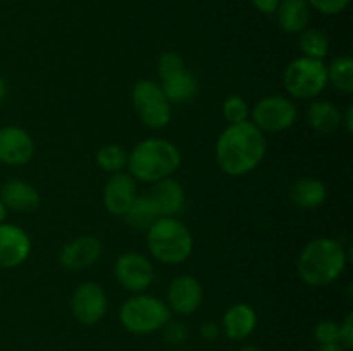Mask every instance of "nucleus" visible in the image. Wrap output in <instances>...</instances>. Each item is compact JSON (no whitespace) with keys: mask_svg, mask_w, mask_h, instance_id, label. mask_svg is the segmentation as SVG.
<instances>
[{"mask_svg":"<svg viewBox=\"0 0 353 351\" xmlns=\"http://www.w3.org/2000/svg\"><path fill=\"white\" fill-rule=\"evenodd\" d=\"M268 141L250 120L228 124L216 141V162L221 171L233 178L250 174L264 160Z\"/></svg>","mask_w":353,"mask_h":351,"instance_id":"obj_1","label":"nucleus"},{"mask_svg":"<svg viewBox=\"0 0 353 351\" xmlns=\"http://www.w3.org/2000/svg\"><path fill=\"white\" fill-rule=\"evenodd\" d=\"M350 262V251L333 237H317L307 243L296 262L300 279L312 288L330 286L340 277Z\"/></svg>","mask_w":353,"mask_h":351,"instance_id":"obj_2","label":"nucleus"},{"mask_svg":"<svg viewBox=\"0 0 353 351\" xmlns=\"http://www.w3.org/2000/svg\"><path fill=\"white\" fill-rule=\"evenodd\" d=\"M181 165V151L164 138H147L128 153L130 176L134 181L154 182L171 178Z\"/></svg>","mask_w":353,"mask_h":351,"instance_id":"obj_3","label":"nucleus"},{"mask_svg":"<svg viewBox=\"0 0 353 351\" xmlns=\"http://www.w3.org/2000/svg\"><path fill=\"white\" fill-rule=\"evenodd\" d=\"M147 246L161 264L179 265L192 255L193 236L176 217H159L147 231Z\"/></svg>","mask_w":353,"mask_h":351,"instance_id":"obj_4","label":"nucleus"},{"mask_svg":"<svg viewBox=\"0 0 353 351\" xmlns=\"http://www.w3.org/2000/svg\"><path fill=\"white\" fill-rule=\"evenodd\" d=\"M171 319L165 301L159 299L157 296L137 292L123 303L119 312L121 326L131 334L137 336H147L161 330L165 322Z\"/></svg>","mask_w":353,"mask_h":351,"instance_id":"obj_5","label":"nucleus"},{"mask_svg":"<svg viewBox=\"0 0 353 351\" xmlns=\"http://www.w3.org/2000/svg\"><path fill=\"white\" fill-rule=\"evenodd\" d=\"M283 86L286 93L299 100H312L327 86V71L324 61L296 57L283 72Z\"/></svg>","mask_w":353,"mask_h":351,"instance_id":"obj_6","label":"nucleus"},{"mask_svg":"<svg viewBox=\"0 0 353 351\" xmlns=\"http://www.w3.org/2000/svg\"><path fill=\"white\" fill-rule=\"evenodd\" d=\"M133 109L138 119L148 129H162L171 123L172 103L157 81L140 79L131 92Z\"/></svg>","mask_w":353,"mask_h":351,"instance_id":"obj_7","label":"nucleus"},{"mask_svg":"<svg viewBox=\"0 0 353 351\" xmlns=\"http://www.w3.org/2000/svg\"><path fill=\"white\" fill-rule=\"evenodd\" d=\"M296 107L290 98L283 95L264 96L250 110V117L262 133H281L295 124Z\"/></svg>","mask_w":353,"mask_h":351,"instance_id":"obj_8","label":"nucleus"},{"mask_svg":"<svg viewBox=\"0 0 353 351\" xmlns=\"http://www.w3.org/2000/svg\"><path fill=\"white\" fill-rule=\"evenodd\" d=\"M114 275L126 291L134 292V295L147 291L155 279L152 262L137 251H126L117 258L114 264Z\"/></svg>","mask_w":353,"mask_h":351,"instance_id":"obj_9","label":"nucleus"},{"mask_svg":"<svg viewBox=\"0 0 353 351\" xmlns=\"http://www.w3.org/2000/svg\"><path fill=\"white\" fill-rule=\"evenodd\" d=\"M71 313L83 326H95L103 319L107 312L105 289L97 282H83L74 289L71 296Z\"/></svg>","mask_w":353,"mask_h":351,"instance_id":"obj_10","label":"nucleus"},{"mask_svg":"<svg viewBox=\"0 0 353 351\" xmlns=\"http://www.w3.org/2000/svg\"><path fill=\"white\" fill-rule=\"evenodd\" d=\"M203 299L202 284L196 277L188 274L178 275L172 279L168 288V305L169 312H174L178 315L186 317L193 315L200 308Z\"/></svg>","mask_w":353,"mask_h":351,"instance_id":"obj_11","label":"nucleus"},{"mask_svg":"<svg viewBox=\"0 0 353 351\" xmlns=\"http://www.w3.org/2000/svg\"><path fill=\"white\" fill-rule=\"evenodd\" d=\"M34 155V141L26 129L6 126L0 129V162L9 167L26 165Z\"/></svg>","mask_w":353,"mask_h":351,"instance_id":"obj_12","label":"nucleus"},{"mask_svg":"<svg viewBox=\"0 0 353 351\" xmlns=\"http://www.w3.org/2000/svg\"><path fill=\"white\" fill-rule=\"evenodd\" d=\"M103 253V244L95 236H79L62 246L59 262L69 272L83 270L92 267L100 260Z\"/></svg>","mask_w":353,"mask_h":351,"instance_id":"obj_13","label":"nucleus"},{"mask_svg":"<svg viewBox=\"0 0 353 351\" xmlns=\"http://www.w3.org/2000/svg\"><path fill=\"white\" fill-rule=\"evenodd\" d=\"M31 253V240L23 227L0 224V268L19 267Z\"/></svg>","mask_w":353,"mask_h":351,"instance_id":"obj_14","label":"nucleus"},{"mask_svg":"<svg viewBox=\"0 0 353 351\" xmlns=\"http://www.w3.org/2000/svg\"><path fill=\"white\" fill-rule=\"evenodd\" d=\"M137 198V181L126 172H116L110 176L103 188V206L110 215L123 217Z\"/></svg>","mask_w":353,"mask_h":351,"instance_id":"obj_15","label":"nucleus"},{"mask_svg":"<svg viewBox=\"0 0 353 351\" xmlns=\"http://www.w3.org/2000/svg\"><path fill=\"white\" fill-rule=\"evenodd\" d=\"M148 196H150L152 203L155 205L161 217H176L185 209V188L181 186V182L172 178H165L162 181L154 182Z\"/></svg>","mask_w":353,"mask_h":351,"instance_id":"obj_16","label":"nucleus"},{"mask_svg":"<svg viewBox=\"0 0 353 351\" xmlns=\"http://www.w3.org/2000/svg\"><path fill=\"white\" fill-rule=\"evenodd\" d=\"M257 327V313L247 303H236L224 312L221 330L231 341H243L252 336Z\"/></svg>","mask_w":353,"mask_h":351,"instance_id":"obj_17","label":"nucleus"},{"mask_svg":"<svg viewBox=\"0 0 353 351\" xmlns=\"http://www.w3.org/2000/svg\"><path fill=\"white\" fill-rule=\"evenodd\" d=\"M0 200L7 210L14 212H33L40 205V193L33 184L21 179H9L0 188Z\"/></svg>","mask_w":353,"mask_h":351,"instance_id":"obj_18","label":"nucleus"},{"mask_svg":"<svg viewBox=\"0 0 353 351\" xmlns=\"http://www.w3.org/2000/svg\"><path fill=\"white\" fill-rule=\"evenodd\" d=\"M159 85L164 89L165 96H168V100L172 105L190 102L199 93V79H196V76L192 71L186 69V65L162 76Z\"/></svg>","mask_w":353,"mask_h":351,"instance_id":"obj_19","label":"nucleus"},{"mask_svg":"<svg viewBox=\"0 0 353 351\" xmlns=\"http://www.w3.org/2000/svg\"><path fill=\"white\" fill-rule=\"evenodd\" d=\"M310 14L312 9L307 0H281L276 10L279 28L290 34L302 33L309 26Z\"/></svg>","mask_w":353,"mask_h":351,"instance_id":"obj_20","label":"nucleus"},{"mask_svg":"<svg viewBox=\"0 0 353 351\" xmlns=\"http://www.w3.org/2000/svg\"><path fill=\"white\" fill-rule=\"evenodd\" d=\"M327 198V188L321 179L300 178L290 189V200L293 205L303 210L319 209Z\"/></svg>","mask_w":353,"mask_h":351,"instance_id":"obj_21","label":"nucleus"},{"mask_svg":"<svg viewBox=\"0 0 353 351\" xmlns=\"http://www.w3.org/2000/svg\"><path fill=\"white\" fill-rule=\"evenodd\" d=\"M341 116L336 105L327 100H317L307 110V120L309 126L319 134H333L340 129L341 126Z\"/></svg>","mask_w":353,"mask_h":351,"instance_id":"obj_22","label":"nucleus"},{"mask_svg":"<svg viewBox=\"0 0 353 351\" xmlns=\"http://www.w3.org/2000/svg\"><path fill=\"white\" fill-rule=\"evenodd\" d=\"M124 220L128 222V226H131L137 231H145L147 233L148 227L159 219V212L155 209V205L152 203L150 196L141 195L134 198V202L131 203V206L128 209V212L124 213Z\"/></svg>","mask_w":353,"mask_h":351,"instance_id":"obj_23","label":"nucleus"},{"mask_svg":"<svg viewBox=\"0 0 353 351\" xmlns=\"http://www.w3.org/2000/svg\"><path fill=\"white\" fill-rule=\"evenodd\" d=\"M327 85L333 86L340 93H353V61L348 55H340L330 65H326Z\"/></svg>","mask_w":353,"mask_h":351,"instance_id":"obj_24","label":"nucleus"},{"mask_svg":"<svg viewBox=\"0 0 353 351\" xmlns=\"http://www.w3.org/2000/svg\"><path fill=\"white\" fill-rule=\"evenodd\" d=\"M300 50L303 52V57L316 58V61H323L330 52V40H327L326 33L321 30H314V28H305L300 33L299 38Z\"/></svg>","mask_w":353,"mask_h":351,"instance_id":"obj_25","label":"nucleus"},{"mask_svg":"<svg viewBox=\"0 0 353 351\" xmlns=\"http://www.w3.org/2000/svg\"><path fill=\"white\" fill-rule=\"evenodd\" d=\"M97 164L103 172H109V174L123 172L128 164V153L119 145H105L97 151Z\"/></svg>","mask_w":353,"mask_h":351,"instance_id":"obj_26","label":"nucleus"},{"mask_svg":"<svg viewBox=\"0 0 353 351\" xmlns=\"http://www.w3.org/2000/svg\"><path fill=\"white\" fill-rule=\"evenodd\" d=\"M223 116L228 124L245 123L250 117V107L240 95H231L223 102Z\"/></svg>","mask_w":353,"mask_h":351,"instance_id":"obj_27","label":"nucleus"},{"mask_svg":"<svg viewBox=\"0 0 353 351\" xmlns=\"http://www.w3.org/2000/svg\"><path fill=\"white\" fill-rule=\"evenodd\" d=\"M314 339L319 346L326 344H340V323L334 320H321L314 329Z\"/></svg>","mask_w":353,"mask_h":351,"instance_id":"obj_28","label":"nucleus"},{"mask_svg":"<svg viewBox=\"0 0 353 351\" xmlns=\"http://www.w3.org/2000/svg\"><path fill=\"white\" fill-rule=\"evenodd\" d=\"M162 329H164V339L168 341L169 344H172V346H179V344L185 343L186 337H188V327L183 322H179V320L169 319Z\"/></svg>","mask_w":353,"mask_h":351,"instance_id":"obj_29","label":"nucleus"},{"mask_svg":"<svg viewBox=\"0 0 353 351\" xmlns=\"http://www.w3.org/2000/svg\"><path fill=\"white\" fill-rule=\"evenodd\" d=\"M307 2H309L310 9L317 10V12L326 14V16H336L350 6L352 0H307Z\"/></svg>","mask_w":353,"mask_h":351,"instance_id":"obj_30","label":"nucleus"},{"mask_svg":"<svg viewBox=\"0 0 353 351\" xmlns=\"http://www.w3.org/2000/svg\"><path fill=\"white\" fill-rule=\"evenodd\" d=\"M340 344L345 350H352L353 346V313H348L343 322L340 323Z\"/></svg>","mask_w":353,"mask_h":351,"instance_id":"obj_31","label":"nucleus"},{"mask_svg":"<svg viewBox=\"0 0 353 351\" xmlns=\"http://www.w3.org/2000/svg\"><path fill=\"white\" fill-rule=\"evenodd\" d=\"M250 2H252V6L259 10V12L271 16V14H276V10H278L281 0H250Z\"/></svg>","mask_w":353,"mask_h":351,"instance_id":"obj_32","label":"nucleus"},{"mask_svg":"<svg viewBox=\"0 0 353 351\" xmlns=\"http://www.w3.org/2000/svg\"><path fill=\"white\" fill-rule=\"evenodd\" d=\"M221 334H223V330H221V326H217L216 322H205L200 327V336L205 341H216Z\"/></svg>","mask_w":353,"mask_h":351,"instance_id":"obj_33","label":"nucleus"},{"mask_svg":"<svg viewBox=\"0 0 353 351\" xmlns=\"http://www.w3.org/2000/svg\"><path fill=\"white\" fill-rule=\"evenodd\" d=\"M341 124H345V129L348 134H352L353 131V105L347 107V112L345 116H341Z\"/></svg>","mask_w":353,"mask_h":351,"instance_id":"obj_34","label":"nucleus"},{"mask_svg":"<svg viewBox=\"0 0 353 351\" xmlns=\"http://www.w3.org/2000/svg\"><path fill=\"white\" fill-rule=\"evenodd\" d=\"M317 351H348V350H345L341 344H326V346H319V350Z\"/></svg>","mask_w":353,"mask_h":351,"instance_id":"obj_35","label":"nucleus"},{"mask_svg":"<svg viewBox=\"0 0 353 351\" xmlns=\"http://www.w3.org/2000/svg\"><path fill=\"white\" fill-rule=\"evenodd\" d=\"M7 95V85H6V79L0 76V103L3 102V98H6Z\"/></svg>","mask_w":353,"mask_h":351,"instance_id":"obj_36","label":"nucleus"},{"mask_svg":"<svg viewBox=\"0 0 353 351\" xmlns=\"http://www.w3.org/2000/svg\"><path fill=\"white\" fill-rule=\"evenodd\" d=\"M6 217H7V206L3 205L2 200H0V224L6 222Z\"/></svg>","mask_w":353,"mask_h":351,"instance_id":"obj_37","label":"nucleus"},{"mask_svg":"<svg viewBox=\"0 0 353 351\" xmlns=\"http://www.w3.org/2000/svg\"><path fill=\"white\" fill-rule=\"evenodd\" d=\"M238 351H259V350L255 346H250V344H247V346L238 348Z\"/></svg>","mask_w":353,"mask_h":351,"instance_id":"obj_38","label":"nucleus"},{"mask_svg":"<svg viewBox=\"0 0 353 351\" xmlns=\"http://www.w3.org/2000/svg\"><path fill=\"white\" fill-rule=\"evenodd\" d=\"M172 351H188V350H172Z\"/></svg>","mask_w":353,"mask_h":351,"instance_id":"obj_39","label":"nucleus"}]
</instances>
